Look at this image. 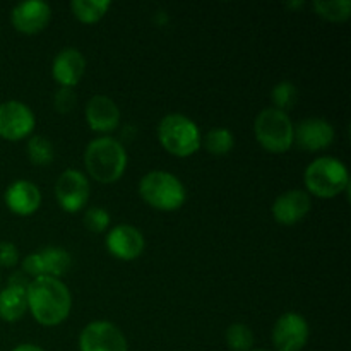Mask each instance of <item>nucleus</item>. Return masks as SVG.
I'll return each instance as SVG.
<instances>
[{
	"label": "nucleus",
	"mask_w": 351,
	"mask_h": 351,
	"mask_svg": "<svg viewBox=\"0 0 351 351\" xmlns=\"http://www.w3.org/2000/svg\"><path fill=\"white\" fill-rule=\"evenodd\" d=\"M27 308L41 326H58L69 317L72 297L64 281L50 276L31 280L26 291Z\"/></svg>",
	"instance_id": "1"
},
{
	"label": "nucleus",
	"mask_w": 351,
	"mask_h": 351,
	"mask_svg": "<svg viewBox=\"0 0 351 351\" xmlns=\"http://www.w3.org/2000/svg\"><path fill=\"white\" fill-rule=\"evenodd\" d=\"M84 165L89 177L99 184H113L127 168V151L119 139L101 136L86 146Z\"/></svg>",
	"instance_id": "2"
},
{
	"label": "nucleus",
	"mask_w": 351,
	"mask_h": 351,
	"mask_svg": "<svg viewBox=\"0 0 351 351\" xmlns=\"http://www.w3.org/2000/svg\"><path fill=\"white\" fill-rule=\"evenodd\" d=\"M305 187L308 195L331 199L348 191L350 175L343 161L332 156H321L312 161L304 173Z\"/></svg>",
	"instance_id": "3"
},
{
	"label": "nucleus",
	"mask_w": 351,
	"mask_h": 351,
	"mask_svg": "<svg viewBox=\"0 0 351 351\" xmlns=\"http://www.w3.org/2000/svg\"><path fill=\"white\" fill-rule=\"evenodd\" d=\"M139 194L151 208L160 211H177L187 199V189L177 175L154 170L141 178Z\"/></svg>",
	"instance_id": "4"
},
{
	"label": "nucleus",
	"mask_w": 351,
	"mask_h": 351,
	"mask_svg": "<svg viewBox=\"0 0 351 351\" xmlns=\"http://www.w3.org/2000/svg\"><path fill=\"white\" fill-rule=\"evenodd\" d=\"M158 139L170 154L178 158L192 156L201 147V130L197 123L182 113L163 117L158 127Z\"/></svg>",
	"instance_id": "5"
},
{
	"label": "nucleus",
	"mask_w": 351,
	"mask_h": 351,
	"mask_svg": "<svg viewBox=\"0 0 351 351\" xmlns=\"http://www.w3.org/2000/svg\"><path fill=\"white\" fill-rule=\"evenodd\" d=\"M254 132L261 146L269 153H287L293 146V122L287 112H281L274 106L261 110L254 122Z\"/></svg>",
	"instance_id": "6"
},
{
	"label": "nucleus",
	"mask_w": 351,
	"mask_h": 351,
	"mask_svg": "<svg viewBox=\"0 0 351 351\" xmlns=\"http://www.w3.org/2000/svg\"><path fill=\"white\" fill-rule=\"evenodd\" d=\"M72 266L71 254L60 247H45L40 252H33L24 257L23 273L26 276L40 278L50 276L60 280Z\"/></svg>",
	"instance_id": "7"
},
{
	"label": "nucleus",
	"mask_w": 351,
	"mask_h": 351,
	"mask_svg": "<svg viewBox=\"0 0 351 351\" xmlns=\"http://www.w3.org/2000/svg\"><path fill=\"white\" fill-rule=\"evenodd\" d=\"M36 125L34 113L26 103L10 101L0 103V137L5 141H21L31 136Z\"/></svg>",
	"instance_id": "8"
},
{
	"label": "nucleus",
	"mask_w": 351,
	"mask_h": 351,
	"mask_svg": "<svg viewBox=\"0 0 351 351\" xmlns=\"http://www.w3.org/2000/svg\"><path fill=\"white\" fill-rule=\"evenodd\" d=\"M55 195L60 204V208L67 213H77L88 204L89 195H91V187L89 180L82 171L69 168L55 184Z\"/></svg>",
	"instance_id": "9"
},
{
	"label": "nucleus",
	"mask_w": 351,
	"mask_h": 351,
	"mask_svg": "<svg viewBox=\"0 0 351 351\" xmlns=\"http://www.w3.org/2000/svg\"><path fill=\"white\" fill-rule=\"evenodd\" d=\"M81 351H129L123 332L108 321L89 322L79 336Z\"/></svg>",
	"instance_id": "10"
},
{
	"label": "nucleus",
	"mask_w": 351,
	"mask_h": 351,
	"mask_svg": "<svg viewBox=\"0 0 351 351\" xmlns=\"http://www.w3.org/2000/svg\"><path fill=\"white\" fill-rule=\"evenodd\" d=\"M311 329L297 312H287L273 328V345L278 351H300L307 345Z\"/></svg>",
	"instance_id": "11"
},
{
	"label": "nucleus",
	"mask_w": 351,
	"mask_h": 351,
	"mask_svg": "<svg viewBox=\"0 0 351 351\" xmlns=\"http://www.w3.org/2000/svg\"><path fill=\"white\" fill-rule=\"evenodd\" d=\"M335 141V127L324 119L312 117V119L302 120L297 125L293 134V144L304 151H321L329 147Z\"/></svg>",
	"instance_id": "12"
},
{
	"label": "nucleus",
	"mask_w": 351,
	"mask_h": 351,
	"mask_svg": "<svg viewBox=\"0 0 351 351\" xmlns=\"http://www.w3.org/2000/svg\"><path fill=\"white\" fill-rule=\"evenodd\" d=\"M51 19V9L43 0H26L17 3L10 12L12 26L19 33L36 34L48 26Z\"/></svg>",
	"instance_id": "13"
},
{
	"label": "nucleus",
	"mask_w": 351,
	"mask_h": 351,
	"mask_svg": "<svg viewBox=\"0 0 351 351\" xmlns=\"http://www.w3.org/2000/svg\"><path fill=\"white\" fill-rule=\"evenodd\" d=\"M106 247L117 259L134 261L144 252L146 240L136 226L119 225L106 235Z\"/></svg>",
	"instance_id": "14"
},
{
	"label": "nucleus",
	"mask_w": 351,
	"mask_h": 351,
	"mask_svg": "<svg viewBox=\"0 0 351 351\" xmlns=\"http://www.w3.org/2000/svg\"><path fill=\"white\" fill-rule=\"evenodd\" d=\"M311 195L300 189H291L278 195L273 204V216L280 225H297L311 213Z\"/></svg>",
	"instance_id": "15"
},
{
	"label": "nucleus",
	"mask_w": 351,
	"mask_h": 351,
	"mask_svg": "<svg viewBox=\"0 0 351 351\" xmlns=\"http://www.w3.org/2000/svg\"><path fill=\"white\" fill-rule=\"evenodd\" d=\"M86 122L95 132H112L120 123V110L112 98L96 95L86 105Z\"/></svg>",
	"instance_id": "16"
},
{
	"label": "nucleus",
	"mask_w": 351,
	"mask_h": 351,
	"mask_svg": "<svg viewBox=\"0 0 351 351\" xmlns=\"http://www.w3.org/2000/svg\"><path fill=\"white\" fill-rule=\"evenodd\" d=\"M86 71V58L77 48H64L53 58L51 74L60 88H74Z\"/></svg>",
	"instance_id": "17"
},
{
	"label": "nucleus",
	"mask_w": 351,
	"mask_h": 351,
	"mask_svg": "<svg viewBox=\"0 0 351 351\" xmlns=\"http://www.w3.org/2000/svg\"><path fill=\"white\" fill-rule=\"evenodd\" d=\"M5 206L19 216H29L40 209L41 192L36 184L29 180H16L5 189Z\"/></svg>",
	"instance_id": "18"
},
{
	"label": "nucleus",
	"mask_w": 351,
	"mask_h": 351,
	"mask_svg": "<svg viewBox=\"0 0 351 351\" xmlns=\"http://www.w3.org/2000/svg\"><path fill=\"white\" fill-rule=\"evenodd\" d=\"M27 288L12 287L7 285L3 290H0V319L5 322H16L26 314Z\"/></svg>",
	"instance_id": "19"
},
{
	"label": "nucleus",
	"mask_w": 351,
	"mask_h": 351,
	"mask_svg": "<svg viewBox=\"0 0 351 351\" xmlns=\"http://www.w3.org/2000/svg\"><path fill=\"white\" fill-rule=\"evenodd\" d=\"M110 7H112L110 0H72L71 2V9L75 19L86 24L98 23L106 16Z\"/></svg>",
	"instance_id": "20"
},
{
	"label": "nucleus",
	"mask_w": 351,
	"mask_h": 351,
	"mask_svg": "<svg viewBox=\"0 0 351 351\" xmlns=\"http://www.w3.org/2000/svg\"><path fill=\"white\" fill-rule=\"evenodd\" d=\"M204 146L215 156H225L235 146V137H233L232 130L225 129V127H216L206 134Z\"/></svg>",
	"instance_id": "21"
},
{
	"label": "nucleus",
	"mask_w": 351,
	"mask_h": 351,
	"mask_svg": "<svg viewBox=\"0 0 351 351\" xmlns=\"http://www.w3.org/2000/svg\"><path fill=\"white\" fill-rule=\"evenodd\" d=\"M315 12L332 23H343L351 16V0H315Z\"/></svg>",
	"instance_id": "22"
},
{
	"label": "nucleus",
	"mask_w": 351,
	"mask_h": 351,
	"mask_svg": "<svg viewBox=\"0 0 351 351\" xmlns=\"http://www.w3.org/2000/svg\"><path fill=\"white\" fill-rule=\"evenodd\" d=\"M27 156H29L31 163L36 165V167H47L55 158L53 144L45 136H38L36 134L27 143Z\"/></svg>",
	"instance_id": "23"
},
{
	"label": "nucleus",
	"mask_w": 351,
	"mask_h": 351,
	"mask_svg": "<svg viewBox=\"0 0 351 351\" xmlns=\"http://www.w3.org/2000/svg\"><path fill=\"white\" fill-rule=\"evenodd\" d=\"M226 345L233 351H250L254 346V332L247 324L237 322L226 329Z\"/></svg>",
	"instance_id": "24"
},
{
	"label": "nucleus",
	"mask_w": 351,
	"mask_h": 351,
	"mask_svg": "<svg viewBox=\"0 0 351 351\" xmlns=\"http://www.w3.org/2000/svg\"><path fill=\"white\" fill-rule=\"evenodd\" d=\"M271 96H273L274 108L281 110V112H288L290 108H293L298 99L297 86L290 81H281L274 86Z\"/></svg>",
	"instance_id": "25"
},
{
	"label": "nucleus",
	"mask_w": 351,
	"mask_h": 351,
	"mask_svg": "<svg viewBox=\"0 0 351 351\" xmlns=\"http://www.w3.org/2000/svg\"><path fill=\"white\" fill-rule=\"evenodd\" d=\"M110 225V215L103 208H88L84 213V226L93 233H103Z\"/></svg>",
	"instance_id": "26"
},
{
	"label": "nucleus",
	"mask_w": 351,
	"mask_h": 351,
	"mask_svg": "<svg viewBox=\"0 0 351 351\" xmlns=\"http://www.w3.org/2000/svg\"><path fill=\"white\" fill-rule=\"evenodd\" d=\"M75 93L74 88H60L55 93L53 106L58 113H69L74 110L75 106Z\"/></svg>",
	"instance_id": "27"
},
{
	"label": "nucleus",
	"mask_w": 351,
	"mask_h": 351,
	"mask_svg": "<svg viewBox=\"0 0 351 351\" xmlns=\"http://www.w3.org/2000/svg\"><path fill=\"white\" fill-rule=\"evenodd\" d=\"M19 264V250L12 242H0V267H14Z\"/></svg>",
	"instance_id": "28"
},
{
	"label": "nucleus",
	"mask_w": 351,
	"mask_h": 351,
	"mask_svg": "<svg viewBox=\"0 0 351 351\" xmlns=\"http://www.w3.org/2000/svg\"><path fill=\"white\" fill-rule=\"evenodd\" d=\"M12 351H45V350L40 348V346H36V345H31V343H23V345L16 346Z\"/></svg>",
	"instance_id": "29"
},
{
	"label": "nucleus",
	"mask_w": 351,
	"mask_h": 351,
	"mask_svg": "<svg viewBox=\"0 0 351 351\" xmlns=\"http://www.w3.org/2000/svg\"><path fill=\"white\" fill-rule=\"evenodd\" d=\"M254 351H266V350H254Z\"/></svg>",
	"instance_id": "30"
}]
</instances>
